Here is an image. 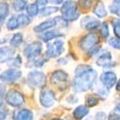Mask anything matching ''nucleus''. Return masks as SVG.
I'll return each instance as SVG.
<instances>
[{
	"label": "nucleus",
	"mask_w": 120,
	"mask_h": 120,
	"mask_svg": "<svg viewBox=\"0 0 120 120\" xmlns=\"http://www.w3.org/2000/svg\"><path fill=\"white\" fill-rule=\"evenodd\" d=\"M76 77L73 82V88L77 92L86 91L91 88L96 82L97 73L86 64L79 65L75 71Z\"/></svg>",
	"instance_id": "nucleus-1"
},
{
	"label": "nucleus",
	"mask_w": 120,
	"mask_h": 120,
	"mask_svg": "<svg viewBox=\"0 0 120 120\" xmlns=\"http://www.w3.org/2000/svg\"><path fill=\"white\" fill-rule=\"evenodd\" d=\"M62 13L64 15V17L67 20H75L80 15L76 8V3L72 0H69V1L64 3L62 7Z\"/></svg>",
	"instance_id": "nucleus-2"
},
{
	"label": "nucleus",
	"mask_w": 120,
	"mask_h": 120,
	"mask_svg": "<svg viewBox=\"0 0 120 120\" xmlns=\"http://www.w3.org/2000/svg\"><path fill=\"white\" fill-rule=\"evenodd\" d=\"M100 81L103 86H107L108 88H112L117 84V76L113 71L107 70L102 72V74L100 75Z\"/></svg>",
	"instance_id": "nucleus-3"
},
{
	"label": "nucleus",
	"mask_w": 120,
	"mask_h": 120,
	"mask_svg": "<svg viewBox=\"0 0 120 120\" xmlns=\"http://www.w3.org/2000/svg\"><path fill=\"white\" fill-rule=\"evenodd\" d=\"M97 42H98L97 36L90 33V34L85 36L82 38L81 42H80V47L86 50V51H89V50H91L92 48H94L96 46Z\"/></svg>",
	"instance_id": "nucleus-4"
},
{
	"label": "nucleus",
	"mask_w": 120,
	"mask_h": 120,
	"mask_svg": "<svg viewBox=\"0 0 120 120\" xmlns=\"http://www.w3.org/2000/svg\"><path fill=\"white\" fill-rule=\"evenodd\" d=\"M29 85H31L33 87H41L45 83V76L41 72L33 71L28 76Z\"/></svg>",
	"instance_id": "nucleus-5"
},
{
	"label": "nucleus",
	"mask_w": 120,
	"mask_h": 120,
	"mask_svg": "<svg viewBox=\"0 0 120 120\" xmlns=\"http://www.w3.org/2000/svg\"><path fill=\"white\" fill-rule=\"evenodd\" d=\"M112 54L107 50H101L98 53V59H97V64L102 67H111L113 64L112 62Z\"/></svg>",
	"instance_id": "nucleus-6"
},
{
	"label": "nucleus",
	"mask_w": 120,
	"mask_h": 120,
	"mask_svg": "<svg viewBox=\"0 0 120 120\" xmlns=\"http://www.w3.org/2000/svg\"><path fill=\"white\" fill-rule=\"evenodd\" d=\"M6 100L10 105H12L14 107H18L23 103L22 95L18 92L14 91V90H11L8 92V94L6 95Z\"/></svg>",
	"instance_id": "nucleus-7"
},
{
	"label": "nucleus",
	"mask_w": 120,
	"mask_h": 120,
	"mask_svg": "<svg viewBox=\"0 0 120 120\" xmlns=\"http://www.w3.org/2000/svg\"><path fill=\"white\" fill-rule=\"evenodd\" d=\"M63 51H64V42L61 41H58L49 45L47 54L50 57H58L63 53Z\"/></svg>",
	"instance_id": "nucleus-8"
},
{
	"label": "nucleus",
	"mask_w": 120,
	"mask_h": 120,
	"mask_svg": "<svg viewBox=\"0 0 120 120\" xmlns=\"http://www.w3.org/2000/svg\"><path fill=\"white\" fill-rule=\"evenodd\" d=\"M41 102L44 107H50L52 106L55 102V95L54 93L49 90V89H46V90H43L41 92Z\"/></svg>",
	"instance_id": "nucleus-9"
},
{
	"label": "nucleus",
	"mask_w": 120,
	"mask_h": 120,
	"mask_svg": "<svg viewBox=\"0 0 120 120\" xmlns=\"http://www.w3.org/2000/svg\"><path fill=\"white\" fill-rule=\"evenodd\" d=\"M100 21L96 18H91L90 16H86L83 18V20L81 22L82 27H85L87 30H93L96 29L100 26Z\"/></svg>",
	"instance_id": "nucleus-10"
},
{
	"label": "nucleus",
	"mask_w": 120,
	"mask_h": 120,
	"mask_svg": "<svg viewBox=\"0 0 120 120\" xmlns=\"http://www.w3.org/2000/svg\"><path fill=\"white\" fill-rule=\"evenodd\" d=\"M21 76V72H19L17 70H8L2 73V75L0 76L2 81L5 82H13L17 80L19 77Z\"/></svg>",
	"instance_id": "nucleus-11"
},
{
	"label": "nucleus",
	"mask_w": 120,
	"mask_h": 120,
	"mask_svg": "<svg viewBox=\"0 0 120 120\" xmlns=\"http://www.w3.org/2000/svg\"><path fill=\"white\" fill-rule=\"evenodd\" d=\"M41 43L38 42H35V43H32L31 45H29L26 49H25V55L27 57H35L37 55L39 54V52H41Z\"/></svg>",
	"instance_id": "nucleus-12"
},
{
	"label": "nucleus",
	"mask_w": 120,
	"mask_h": 120,
	"mask_svg": "<svg viewBox=\"0 0 120 120\" xmlns=\"http://www.w3.org/2000/svg\"><path fill=\"white\" fill-rule=\"evenodd\" d=\"M93 13L99 18H104V17H106L108 15V11L106 10V7H105L104 3H102V2L97 3V5L95 6V8L93 10Z\"/></svg>",
	"instance_id": "nucleus-13"
},
{
	"label": "nucleus",
	"mask_w": 120,
	"mask_h": 120,
	"mask_svg": "<svg viewBox=\"0 0 120 120\" xmlns=\"http://www.w3.org/2000/svg\"><path fill=\"white\" fill-rule=\"evenodd\" d=\"M14 119L15 120H33V115L30 111L23 109V111L18 112L15 117H14Z\"/></svg>",
	"instance_id": "nucleus-14"
},
{
	"label": "nucleus",
	"mask_w": 120,
	"mask_h": 120,
	"mask_svg": "<svg viewBox=\"0 0 120 120\" xmlns=\"http://www.w3.org/2000/svg\"><path fill=\"white\" fill-rule=\"evenodd\" d=\"M13 50L10 49L8 47H3L0 48V63L6 62L7 60H9L13 55Z\"/></svg>",
	"instance_id": "nucleus-15"
},
{
	"label": "nucleus",
	"mask_w": 120,
	"mask_h": 120,
	"mask_svg": "<svg viewBox=\"0 0 120 120\" xmlns=\"http://www.w3.org/2000/svg\"><path fill=\"white\" fill-rule=\"evenodd\" d=\"M57 23V19H50V20H47L43 23H41L38 27H36L35 30L36 31H38V32H41V31H44V30L48 29V28H51V27H54Z\"/></svg>",
	"instance_id": "nucleus-16"
},
{
	"label": "nucleus",
	"mask_w": 120,
	"mask_h": 120,
	"mask_svg": "<svg viewBox=\"0 0 120 120\" xmlns=\"http://www.w3.org/2000/svg\"><path fill=\"white\" fill-rule=\"evenodd\" d=\"M87 113H88V109L85 106H79L74 111V116L77 119H81V118L85 117Z\"/></svg>",
	"instance_id": "nucleus-17"
},
{
	"label": "nucleus",
	"mask_w": 120,
	"mask_h": 120,
	"mask_svg": "<svg viewBox=\"0 0 120 120\" xmlns=\"http://www.w3.org/2000/svg\"><path fill=\"white\" fill-rule=\"evenodd\" d=\"M67 77H68V75L65 72L60 70V71H57L53 74L52 81H54V82H64V81H66Z\"/></svg>",
	"instance_id": "nucleus-18"
},
{
	"label": "nucleus",
	"mask_w": 120,
	"mask_h": 120,
	"mask_svg": "<svg viewBox=\"0 0 120 120\" xmlns=\"http://www.w3.org/2000/svg\"><path fill=\"white\" fill-rule=\"evenodd\" d=\"M109 120H120V103H117L116 106L113 108L112 112L109 113Z\"/></svg>",
	"instance_id": "nucleus-19"
},
{
	"label": "nucleus",
	"mask_w": 120,
	"mask_h": 120,
	"mask_svg": "<svg viewBox=\"0 0 120 120\" xmlns=\"http://www.w3.org/2000/svg\"><path fill=\"white\" fill-rule=\"evenodd\" d=\"M112 27H113V32L116 38H120V18H114L112 19Z\"/></svg>",
	"instance_id": "nucleus-20"
},
{
	"label": "nucleus",
	"mask_w": 120,
	"mask_h": 120,
	"mask_svg": "<svg viewBox=\"0 0 120 120\" xmlns=\"http://www.w3.org/2000/svg\"><path fill=\"white\" fill-rule=\"evenodd\" d=\"M97 94H98L100 97H102V98H106V97H108L109 94V88H108L107 86H105L102 85V86H100V87L98 88Z\"/></svg>",
	"instance_id": "nucleus-21"
},
{
	"label": "nucleus",
	"mask_w": 120,
	"mask_h": 120,
	"mask_svg": "<svg viewBox=\"0 0 120 120\" xmlns=\"http://www.w3.org/2000/svg\"><path fill=\"white\" fill-rule=\"evenodd\" d=\"M109 44L112 48L119 50L120 49V38H111L109 39Z\"/></svg>",
	"instance_id": "nucleus-22"
},
{
	"label": "nucleus",
	"mask_w": 120,
	"mask_h": 120,
	"mask_svg": "<svg viewBox=\"0 0 120 120\" xmlns=\"http://www.w3.org/2000/svg\"><path fill=\"white\" fill-rule=\"evenodd\" d=\"M100 35H101L103 38H108L109 33V27L107 22H103L101 25H100Z\"/></svg>",
	"instance_id": "nucleus-23"
},
{
	"label": "nucleus",
	"mask_w": 120,
	"mask_h": 120,
	"mask_svg": "<svg viewBox=\"0 0 120 120\" xmlns=\"http://www.w3.org/2000/svg\"><path fill=\"white\" fill-rule=\"evenodd\" d=\"M21 41H22V35H21V34H15V35L13 37V38H12L11 44H12L13 46L16 47V46H18L19 44L21 43Z\"/></svg>",
	"instance_id": "nucleus-24"
},
{
	"label": "nucleus",
	"mask_w": 120,
	"mask_h": 120,
	"mask_svg": "<svg viewBox=\"0 0 120 120\" xmlns=\"http://www.w3.org/2000/svg\"><path fill=\"white\" fill-rule=\"evenodd\" d=\"M25 5H26L25 0H15V1L14 2V8L17 12L22 11V9H24Z\"/></svg>",
	"instance_id": "nucleus-25"
},
{
	"label": "nucleus",
	"mask_w": 120,
	"mask_h": 120,
	"mask_svg": "<svg viewBox=\"0 0 120 120\" xmlns=\"http://www.w3.org/2000/svg\"><path fill=\"white\" fill-rule=\"evenodd\" d=\"M18 20L16 18H15V17H12V18H10L9 19V21H8V23H7V27H8V29H10V30H14V29H15V28H17L18 27Z\"/></svg>",
	"instance_id": "nucleus-26"
},
{
	"label": "nucleus",
	"mask_w": 120,
	"mask_h": 120,
	"mask_svg": "<svg viewBox=\"0 0 120 120\" xmlns=\"http://www.w3.org/2000/svg\"><path fill=\"white\" fill-rule=\"evenodd\" d=\"M86 105L89 106V107H94L98 104V99L93 96V95H89L86 97Z\"/></svg>",
	"instance_id": "nucleus-27"
},
{
	"label": "nucleus",
	"mask_w": 120,
	"mask_h": 120,
	"mask_svg": "<svg viewBox=\"0 0 120 120\" xmlns=\"http://www.w3.org/2000/svg\"><path fill=\"white\" fill-rule=\"evenodd\" d=\"M8 9H9V7L5 3L0 5V18H1V19L5 18L6 15H8V13H9V10Z\"/></svg>",
	"instance_id": "nucleus-28"
},
{
	"label": "nucleus",
	"mask_w": 120,
	"mask_h": 120,
	"mask_svg": "<svg viewBox=\"0 0 120 120\" xmlns=\"http://www.w3.org/2000/svg\"><path fill=\"white\" fill-rule=\"evenodd\" d=\"M28 14L30 15H36L37 14H38V6L37 5H35V4H31L30 6H28Z\"/></svg>",
	"instance_id": "nucleus-29"
},
{
	"label": "nucleus",
	"mask_w": 120,
	"mask_h": 120,
	"mask_svg": "<svg viewBox=\"0 0 120 120\" xmlns=\"http://www.w3.org/2000/svg\"><path fill=\"white\" fill-rule=\"evenodd\" d=\"M59 36H61V34H57V32H48V33H45V35L42 38H43V39L45 41H48L52 38H56V37H59Z\"/></svg>",
	"instance_id": "nucleus-30"
},
{
	"label": "nucleus",
	"mask_w": 120,
	"mask_h": 120,
	"mask_svg": "<svg viewBox=\"0 0 120 120\" xmlns=\"http://www.w3.org/2000/svg\"><path fill=\"white\" fill-rule=\"evenodd\" d=\"M17 20H18V23L21 24V25H27L30 22V19L26 15H19L18 18H17Z\"/></svg>",
	"instance_id": "nucleus-31"
},
{
	"label": "nucleus",
	"mask_w": 120,
	"mask_h": 120,
	"mask_svg": "<svg viewBox=\"0 0 120 120\" xmlns=\"http://www.w3.org/2000/svg\"><path fill=\"white\" fill-rule=\"evenodd\" d=\"M57 8H53V7H49V8H46V9H43L42 11H41V15H48L50 14H52V13H55L57 12Z\"/></svg>",
	"instance_id": "nucleus-32"
},
{
	"label": "nucleus",
	"mask_w": 120,
	"mask_h": 120,
	"mask_svg": "<svg viewBox=\"0 0 120 120\" xmlns=\"http://www.w3.org/2000/svg\"><path fill=\"white\" fill-rule=\"evenodd\" d=\"M95 119L96 120H106L107 119V114L103 112H99L96 113L95 115Z\"/></svg>",
	"instance_id": "nucleus-33"
},
{
	"label": "nucleus",
	"mask_w": 120,
	"mask_h": 120,
	"mask_svg": "<svg viewBox=\"0 0 120 120\" xmlns=\"http://www.w3.org/2000/svg\"><path fill=\"white\" fill-rule=\"evenodd\" d=\"M80 4H81L82 7H84V8H88V7L91 6L92 0H81V1H80Z\"/></svg>",
	"instance_id": "nucleus-34"
},
{
	"label": "nucleus",
	"mask_w": 120,
	"mask_h": 120,
	"mask_svg": "<svg viewBox=\"0 0 120 120\" xmlns=\"http://www.w3.org/2000/svg\"><path fill=\"white\" fill-rule=\"evenodd\" d=\"M37 3L41 4V5H44L47 3V0H37Z\"/></svg>",
	"instance_id": "nucleus-35"
},
{
	"label": "nucleus",
	"mask_w": 120,
	"mask_h": 120,
	"mask_svg": "<svg viewBox=\"0 0 120 120\" xmlns=\"http://www.w3.org/2000/svg\"><path fill=\"white\" fill-rule=\"evenodd\" d=\"M112 2H113V5L120 7V0H112Z\"/></svg>",
	"instance_id": "nucleus-36"
},
{
	"label": "nucleus",
	"mask_w": 120,
	"mask_h": 120,
	"mask_svg": "<svg viewBox=\"0 0 120 120\" xmlns=\"http://www.w3.org/2000/svg\"><path fill=\"white\" fill-rule=\"evenodd\" d=\"M2 93H3V87L0 86V103H1V98H2Z\"/></svg>",
	"instance_id": "nucleus-37"
},
{
	"label": "nucleus",
	"mask_w": 120,
	"mask_h": 120,
	"mask_svg": "<svg viewBox=\"0 0 120 120\" xmlns=\"http://www.w3.org/2000/svg\"><path fill=\"white\" fill-rule=\"evenodd\" d=\"M116 89L118 91H120V79L117 81V84H116Z\"/></svg>",
	"instance_id": "nucleus-38"
},
{
	"label": "nucleus",
	"mask_w": 120,
	"mask_h": 120,
	"mask_svg": "<svg viewBox=\"0 0 120 120\" xmlns=\"http://www.w3.org/2000/svg\"><path fill=\"white\" fill-rule=\"evenodd\" d=\"M52 3H55V4H60V3H62L63 0H51Z\"/></svg>",
	"instance_id": "nucleus-39"
},
{
	"label": "nucleus",
	"mask_w": 120,
	"mask_h": 120,
	"mask_svg": "<svg viewBox=\"0 0 120 120\" xmlns=\"http://www.w3.org/2000/svg\"><path fill=\"white\" fill-rule=\"evenodd\" d=\"M53 120H62V119H58V118H56V119H53Z\"/></svg>",
	"instance_id": "nucleus-40"
}]
</instances>
